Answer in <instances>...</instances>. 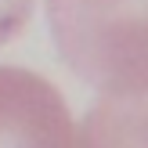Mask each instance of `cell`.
I'll list each match as a JSON object with an SVG mask.
<instances>
[{
    "label": "cell",
    "instance_id": "1",
    "mask_svg": "<svg viewBox=\"0 0 148 148\" xmlns=\"http://www.w3.org/2000/svg\"><path fill=\"white\" fill-rule=\"evenodd\" d=\"M65 65L116 98L148 94V0H47Z\"/></svg>",
    "mask_w": 148,
    "mask_h": 148
},
{
    "label": "cell",
    "instance_id": "2",
    "mask_svg": "<svg viewBox=\"0 0 148 148\" xmlns=\"http://www.w3.org/2000/svg\"><path fill=\"white\" fill-rule=\"evenodd\" d=\"M0 148H76L69 108L51 79L0 65Z\"/></svg>",
    "mask_w": 148,
    "mask_h": 148
},
{
    "label": "cell",
    "instance_id": "3",
    "mask_svg": "<svg viewBox=\"0 0 148 148\" xmlns=\"http://www.w3.org/2000/svg\"><path fill=\"white\" fill-rule=\"evenodd\" d=\"M76 148H148L145 101H101L87 112Z\"/></svg>",
    "mask_w": 148,
    "mask_h": 148
},
{
    "label": "cell",
    "instance_id": "4",
    "mask_svg": "<svg viewBox=\"0 0 148 148\" xmlns=\"http://www.w3.org/2000/svg\"><path fill=\"white\" fill-rule=\"evenodd\" d=\"M33 14V0H0V43L18 36Z\"/></svg>",
    "mask_w": 148,
    "mask_h": 148
}]
</instances>
